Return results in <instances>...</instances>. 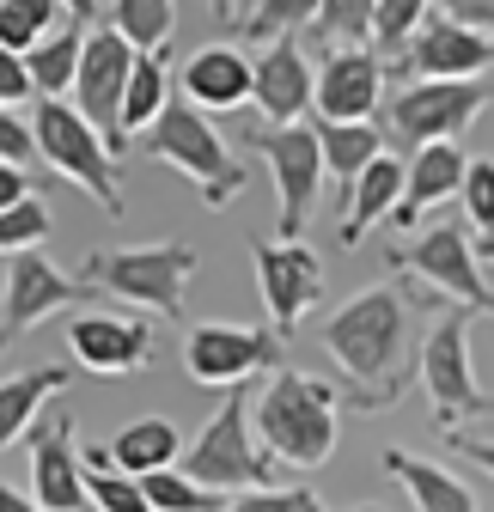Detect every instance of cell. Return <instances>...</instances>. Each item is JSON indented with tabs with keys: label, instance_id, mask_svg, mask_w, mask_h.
<instances>
[{
	"label": "cell",
	"instance_id": "obj_1",
	"mask_svg": "<svg viewBox=\"0 0 494 512\" xmlns=\"http://www.w3.org/2000/svg\"><path fill=\"white\" fill-rule=\"evenodd\" d=\"M324 348L354 384V409H391L415 378V366H409V299L397 287L354 293L324 324Z\"/></svg>",
	"mask_w": 494,
	"mask_h": 512
},
{
	"label": "cell",
	"instance_id": "obj_2",
	"mask_svg": "<svg viewBox=\"0 0 494 512\" xmlns=\"http://www.w3.org/2000/svg\"><path fill=\"white\" fill-rule=\"evenodd\" d=\"M257 409V433H263V452L275 464H299V470H318L336 452V433H342V397L336 384L299 372V366H275Z\"/></svg>",
	"mask_w": 494,
	"mask_h": 512
},
{
	"label": "cell",
	"instance_id": "obj_3",
	"mask_svg": "<svg viewBox=\"0 0 494 512\" xmlns=\"http://www.w3.org/2000/svg\"><path fill=\"white\" fill-rule=\"evenodd\" d=\"M202 269V250L196 244H122V250H92L80 281L110 293V299H129L147 317H183V293H190V275Z\"/></svg>",
	"mask_w": 494,
	"mask_h": 512
},
{
	"label": "cell",
	"instance_id": "obj_4",
	"mask_svg": "<svg viewBox=\"0 0 494 512\" xmlns=\"http://www.w3.org/2000/svg\"><path fill=\"white\" fill-rule=\"evenodd\" d=\"M135 153L171 165L177 177H190V183L202 189V202H208V208H226L238 189H244V165L232 159V147L214 135L208 116H202L190 98H183V92L159 110L153 128H141V135H135Z\"/></svg>",
	"mask_w": 494,
	"mask_h": 512
},
{
	"label": "cell",
	"instance_id": "obj_5",
	"mask_svg": "<svg viewBox=\"0 0 494 512\" xmlns=\"http://www.w3.org/2000/svg\"><path fill=\"white\" fill-rule=\"evenodd\" d=\"M251 391H226L220 415L196 433V445L183 452V470H190L202 488L214 494H251V488H275V458L257 452V439H251Z\"/></svg>",
	"mask_w": 494,
	"mask_h": 512
},
{
	"label": "cell",
	"instance_id": "obj_6",
	"mask_svg": "<svg viewBox=\"0 0 494 512\" xmlns=\"http://www.w3.org/2000/svg\"><path fill=\"white\" fill-rule=\"evenodd\" d=\"M31 128H37V159L49 171H61L68 183H80L92 202H104L110 214H122V183H116V165H110V141L98 128L61 98H43L31 110Z\"/></svg>",
	"mask_w": 494,
	"mask_h": 512
},
{
	"label": "cell",
	"instance_id": "obj_7",
	"mask_svg": "<svg viewBox=\"0 0 494 512\" xmlns=\"http://www.w3.org/2000/svg\"><path fill=\"white\" fill-rule=\"evenodd\" d=\"M470 324H476V311L458 305L446 311L434 330H427L421 342V360H415V378L427 384V403H434V421L440 433H458L470 415H482V384H476V366H470Z\"/></svg>",
	"mask_w": 494,
	"mask_h": 512
},
{
	"label": "cell",
	"instance_id": "obj_8",
	"mask_svg": "<svg viewBox=\"0 0 494 512\" xmlns=\"http://www.w3.org/2000/svg\"><path fill=\"white\" fill-rule=\"evenodd\" d=\"M244 147L263 153L275 171V196H281V238H299L312 220L318 183H324V147L312 122H251L244 128Z\"/></svg>",
	"mask_w": 494,
	"mask_h": 512
},
{
	"label": "cell",
	"instance_id": "obj_9",
	"mask_svg": "<svg viewBox=\"0 0 494 512\" xmlns=\"http://www.w3.org/2000/svg\"><path fill=\"white\" fill-rule=\"evenodd\" d=\"M482 104H488L482 80H409L391 98L385 122H391V141L415 153V147H434V141H458L482 116Z\"/></svg>",
	"mask_w": 494,
	"mask_h": 512
},
{
	"label": "cell",
	"instance_id": "obj_10",
	"mask_svg": "<svg viewBox=\"0 0 494 512\" xmlns=\"http://www.w3.org/2000/svg\"><path fill=\"white\" fill-rule=\"evenodd\" d=\"M281 354H287V342L275 330H251V324H196L183 336V372L208 384V391H238L257 372L287 366Z\"/></svg>",
	"mask_w": 494,
	"mask_h": 512
},
{
	"label": "cell",
	"instance_id": "obj_11",
	"mask_svg": "<svg viewBox=\"0 0 494 512\" xmlns=\"http://www.w3.org/2000/svg\"><path fill=\"white\" fill-rule=\"evenodd\" d=\"M135 43L122 37L116 25H98L86 31V55H80V80H74V110L110 141V153L129 147L122 135V92H129V74H135Z\"/></svg>",
	"mask_w": 494,
	"mask_h": 512
},
{
	"label": "cell",
	"instance_id": "obj_12",
	"mask_svg": "<svg viewBox=\"0 0 494 512\" xmlns=\"http://www.w3.org/2000/svg\"><path fill=\"white\" fill-rule=\"evenodd\" d=\"M251 263H257V293L269 305V330L287 342L324 293V263H318V250L299 244V238H257Z\"/></svg>",
	"mask_w": 494,
	"mask_h": 512
},
{
	"label": "cell",
	"instance_id": "obj_13",
	"mask_svg": "<svg viewBox=\"0 0 494 512\" xmlns=\"http://www.w3.org/2000/svg\"><path fill=\"white\" fill-rule=\"evenodd\" d=\"M92 293H98V287H86V281H74V275H61L49 256L19 250L13 269H7V281H0V348L19 342L25 330H37L43 317H55L61 305H86Z\"/></svg>",
	"mask_w": 494,
	"mask_h": 512
},
{
	"label": "cell",
	"instance_id": "obj_14",
	"mask_svg": "<svg viewBox=\"0 0 494 512\" xmlns=\"http://www.w3.org/2000/svg\"><path fill=\"white\" fill-rule=\"evenodd\" d=\"M397 269H409L415 281H427L440 299L452 305H470V311H494V293L482 287V256L476 244L458 232V226H434V232H421L409 250L391 256Z\"/></svg>",
	"mask_w": 494,
	"mask_h": 512
},
{
	"label": "cell",
	"instance_id": "obj_15",
	"mask_svg": "<svg viewBox=\"0 0 494 512\" xmlns=\"http://www.w3.org/2000/svg\"><path fill=\"white\" fill-rule=\"evenodd\" d=\"M31 488L43 512H86V458H80V439H74V415L55 409L37 433H31Z\"/></svg>",
	"mask_w": 494,
	"mask_h": 512
},
{
	"label": "cell",
	"instance_id": "obj_16",
	"mask_svg": "<svg viewBox=\"0 0 494 512\" xmlns=\"http://www.w3.org/2000/svg\"><path fill=\"white\" fill-rule=\"evenodd\" d=\"M68 354L80 372L98 378H129L153 360V324L147 317H110V311H86L68 324Z\"/></svg>",
	"mask_w": 494,
	"mask_h": 512
},
{
	"label": "cell",
	"instance_id": "obj_17",
	"mask_svg": "<svg viewBox=\"0 0 494 512\" xmlns=\"http://www.w3.org/2000/svg\"><path fill=\"white\" fill-rule=\"evenodd\" d=\"M488 68H494V37L470 31V25H452L440 13L403 49V74H415V80H482Z\"/></svg>",
	"mask_w": 494,
	"mask_h": 512
},
{
	"label": "cell",
	"instance_id": "obj_18",
	"mask_svg": "<svg viewBox=\"0 0 494 512\" xmlns=\"http://www.w3.org/2000/svg\"><path fill=\"white\" fill-rule=\"evenodd\" d=\"M385 98V55L366 49V43H348L336 55H324L318 68V116L330 122H373Z\"/></svg>",
	"mask_w": 494,
	"mask_h": 512
},
{
	"label": "cell",
	"instance_id": "obj_19",
	"mask_svg": "<svg viewBox=\"0 0 494 512\" xmlns=\"http://www.w3.org/2000/svg\"><path fill=\"white\" fill-rule=\"evenodd\" d=\"M177 92L208 116H232V110H244L257 98V61L244 49H232V43H202L190 61H183Z\"/></svg>",
	"mask_w": 494,
	"mask_h": 512
},
{
	"label": "cell",
	"instance_id": "obj_20",
	"mask_svg": "<svg viewBox=\"0 0 494 512\" xmlns=\"http://www.w3.org/2000/svg\"><path fill=\"white\" fill-rule=\"evenodd\" d=\"M257 110L263 122H305V110H318V74L299 37H275L257 55Z\"/></svg>",
	"mask_w": 494,
	"mask_h": 512
},
{
	"label": "cell",
	"instance_id": "obj_21",
	"mask_svg": "<svg viewBox=\"0 0 494 512\" xmlns=\"http://www.w3.org/2000/svg\"><path fill=\"white\" fill-rule=\"evenodd\" d=\"M464 171H470V153L458 141H434V147H415L409 153V177H403V202H397V226H415L427 208L452 202L464 189Z\"/></svg>",
	"mask_w": 494,
	"mask_h": 512
},
{
	"label": "cell",
	"instance_id": "obj_22",
	"mask_svg": "<svg viewBox=\"0 0 494 512\" xmlns=\"http://www.w3.org/2000/svg\"><path fill=\"white\" fill-rule=\"evenodd\" d=\"M403 177H409V165H403V159H385V153L354 177V189L342 196V226H336V238H342L348 250H354L366 232H373L379 220L397 214V202H403Z\"/></svg>",
	"mask_w": 494,
	"mask_h": 512
},
{
	"label": "cell",
	"instance_id": "obj_23",
	"mask_svg": "<svg viewBox=\"0 0 494 512\" xmlns=\"http://www.w3.org/2000/svg\"><path fill=\"white\" fill-rule=\"evenodd\" d=\"M74 384V366H31L19 378H0V452H7L13 439L31 433V421L43 415L49 397H61Z\"/></svg>",
	"mask_w": 494,
	"mask_h": 512
},
{
	"label": "cell",
	"instance_id": "obj_24",
	"mask_svg": "<svg viewBox=\"0 0 494 512\" xmlns=\"http://www.w3.org/2000/svg\"><path fill=\"white\" fill-rule=\"evenodd\" d=\"M183 458V433H177V421H165V415H141V421H129L116 439H110V464L122 470V476H153V470H171Z\"/></svg>",
	"mask_w": 494,
	"mask_h": 512
},
{
	"label": "cell",
	"instance_id": "obj_25",
	"mask_svg": "<svg viewBox=\"0 0 494 512\" xmlns=\"http://www.w3.org/2000/svg\"><path fill=\"white\" fill-rule=\"evenodd\" d=\"M379 464H385V476H391V482H403V488H409L415 512H476L470 482H458L446 464H427V458H409V452H385Z\"/></svg>",
	"mask_w": 494,
	"mask_h": 512
},
{
	"label": "cell",
	"instance_id": "obj_26",
	"mask_svg": "<svg viewBox=\"0 0 494 512\" xmlns=\"http://www.w3.org/2000/svg\"><path fill=\"white\" fill-rule=\"evenodd\" d=\"M312 128H318V147H324V177H336L342 196L354 189V177L385 153V128L379 122H330V116H318Z\"/></svg>",
	"mask_w": 494,
	"mask_h": 512
},
{
	"label": "cell",
	"instance_id": "obj_27",
	"mask_svg": "<svg viewBox=\"0 0 494 512\" xmlns=\"http://www.w3.org/2000/svg\"><path fill=\"white\" fill-rule=\"evenodd\" d=\"M80 55H86V25H61V31H49L31 55H25V68H31V86L43 92V98H61V92H74V80H80Z\"/></svg>",
	"mask_w": 494,
	"mask_h": 512
},
{
	"label": "cell",
	"instance_id": "obj_28",
	"mask_svg": "<svg viewBox=\"0 0 494 512\" xmlns=\"http://www.w3.org/2000/svg\"><path fill=\"white\" fill-rule=\"evenodd\" d=\"M171 104V68H165V49H141L135 55V74L129 92H122V135H141V128L159 122V110Z\"/></svg>",
	"mask_w": 494,
	"mask_h": 512
},
{
	"label": "cell",
	"instance_id": "obj_29",
	"mask_svg": "<svg viewBox=\"0 0 494 512\" xmlns=\"http://www.w3.org/2000/svg\"><path fill=\"white\" fill-rule=\"evenodd\" d=\"M80 458H86V494L98 512H153L147 488L110 464V445H80Z\"/></svg>",
	"mask_w": 494,
	"mask_h": 512
},
{
	"label": "cell",
	"instance_id": "obj_30",
	"mask_svg": "<svg viewBox=\"0 0 494 512\" xmlns=\"http://www.w3.org/2000/svg\"><path fill=\"white\" fill-rule=\"evenodd\" d=\"M61 0H0V43L31 55L49 31H61Z\"/></svg>",
	"mask_w": 494,
	"mask_h": 512
},
{
	"label": "cell",
	"instance_id": "obj_31",
	"mask_svg": "<svg viewBox=\"0 0 494 512\" xmlns=\"http://www.w3.org/2000/svg\"><path fill=\"white\" fill-rule=\"evenodd\" d=\"M110 25L129 37L135 49H165L177 31V0H116Z\"/></svg>",
	"mask_w": 494,
	"mask_h": 512
},
{
	"label": "cell",
	"instance_id": "obj_32",
	"mask_svg": "<svg viewBox=\"0 0 494 512\" xmlns=\"http://www.w3.org/2000/svg\"><path fill=\"white\" fill-rule=\"evenodd\" d=\"M141 488H147V500H153V512H220L226 500L214 494V488H202L190 470H153V476H141Z\"/></svg>",
	"mask_w": 494,
	"mask_h": 512
},
{
	"label": "cell",
	"instance_id": "obj_33",
	"mask_svg": "<svg viewBox=\"0 0 494 512\" xmlns=\"http://www.w3.org/2000/svg\"><path fill=\"white\" fill-rule=\"evenodd\" d=\"M434 19V0H379V13H373V49L379 55H403L409 37Z\"/></svg>",
	"mask_w": 494,
	"mask_h": 512
},
{
	"label": "cell",
	"instance_id": "obj_34",
	"mask_svg": "<svg viewBox=\"0 0 494 512\" xmlns=\"http://www.w3.org/2000/svg\"><path fill=\"white\" fill-rule=\"evenodd\" d=\"M305 19H318V0H257V7L238 19V31L257 37V43H275V37H293Z\"/></svg>",
	"mask_w": 494,
	"mask_h": 512
},
{
	"label": "cell",
	"instance_id": "obj_35",
	"mask_svg": "<svg viewBox=\"0 0 494 512\" xmlns=\"http://www.w3.org/2000/svg\"><path fill=\"white\" fill-rule=\"evenodd\" d=\"M373 13H379V0H318V37H330V43H366L373 37Z\"/></svg>",
	"mask_w": 494,
	"mask_h": 512
},
{
	"label": "cell",
	"instance_id": "obj_36",
	"mask_svg": "<svg viewBox=\"0 0 494 512\" xmlns=\"http://www.w3.org/2000/svg\"><path fill=\"white\" fill-rule=\"evenodd\" d=\"M49 232H55V220H49V208H43L37 196H25V202H13V208H0V250H7V256L37 250Z\"/></svg>",
	"mask_w": 494,
	"mask_h": 512
},
{
	"label": "cell",
	"instance_id": "obj_37",
	"mask_svg": "<svg viewBox=\"0 0 494 512\" xmlns=\"http://www.w3.org/2000/svg\"><path fill=\"white\" fill-rule=\"evenodd\" d=\"M220 512H324V500L312 488H251V494H232Z\"/></svg>",
	"mask_w": 494,
	"mask_h": 512
},
{
	"label": "cell",
	"instance_id": "obj_38",
	"mask_svg": "<svg viewBox=\"0 0 494 512\" xmlns=\"http://www.w3.org/2000/svg\"><path fill=\"white\" fill-rule=\"evenodd\" d=\"M458 202H464V214H470L476 232H494V159H470Z\"/></svg>",
	"mask_w": 494,
	"mask_h": 512
},
{
	"label": "cell",
	"instance_id": "obj_39",
	"mask_svg": "<svg viewBox=\"0 0 494 512\" xmlns=\"http://www.w3.org/2000/svg\"><path fill=\"white\" fill-rule=\"evenodd\" d=\"M0 159L7 165H31L37 159V128L19 116V104H0Z\"/></svg>",
	"mask_w": 494,
	"mask_h": 512
},
{
	"label": "cell",
	"instance_id": "obj_40",
	"mask_svg": "<svg viewBox=\"0 0 494 512\" xmlns=\"http://www.w3.org/2000/svg\"><path fill=\"white\" fill-rule=\"evenodd\" d=\"M37 86H31V68H25V55L0 43V104H25Z\"/></svg>",
	"mask_w": 494,
	"mask_h": 512
},
{
	"label": "cell",
	"instance_id": "obj_41",
	"mask_svg": "<svg viewBox=\"0 0 494 512\" xmlns=\"http://www.w3.org/2000/svg\"><path fill=\"white\" fill-rule=\"evenodd\" d=\"M434 13L452 19V25H470V31L494 37V0H434Z\"/></svg>",
	"mask_w": 494,
	"mask_h": 512
},
{
	"label": "cell",
	"instance_id": "obj_42",
	"mask_svg": "<svg viewBox=\"0 0 494 512\" xmlns=\"http://www.w3.org/2000/svg\"><path fill=\"white\" fill-rule=\"evenodd\" d=\"M446 445H452L464 464H476L482 476H494V439H470V433L458 427V433H446Z\"/></svg>",
	"mask_w": 494,
	"mask_h": 512
},
{
	"label": "cell",
	"instance_id": "obj_43",
	"mask_svg": "<svg viewBox=\"0 0 494 512\" xmlns=\"http://www.w3.org/2000/svg\"><path fill=\"white\" fill-rule=\"evenodd\" d=\"M25 196H31L25 165H7V159H0V208H13V202H25Z\"/></svg>",
	"mask_w": 494,
	"mask_h": 512
},
{
	"label": "cell",
	"instance_id": "obj_44",
	"mask_svg": "<svg viewBox=\"0 0 494 512\" xmlns=\"http://www.w3.org/2000/svg\"><path fill=\"white\" fill-rule=\"evenodd\" d=\"M0 512H43L37 500H25V494H13L7 482H0Z\"/></svg>",
	"mask_w": 494,
	"mask_h": 512
},
{
	"label": "cell",
	"instance_id": "obj_45",
	"mask_svg": "<svg viewBox=\"0 0 494 512\" xmlns=\"http://www.w3.org/2000/svg\"><path fill=\"white\" fill-rule=\"evenodd\" d=\"M61 7H68L74 25H92V19H98V0H61Z\"/></svg>",
	"mask_w": 494,
	"mask_h": 512
},
{
	"label": "cell",
	"instance_id": "obj_46",
	"mask_svg": "<svg viewBox=\"0 0 494 512\" xmlns=\"http://www.w3.org/2000/svg\"><path fill=\"white\" fill-rule=\"evenodd\" d=\"M476 256H482V263H494V232H482V238H476Z\"/></svg>",
	"mask_w": 494,
	"mask_h": 512
},
{
	"label": "cell",
	"instance_id": "obj_47",
	"mask_svg": "<svg viewBox=\"0 0 494 512\" xmlns=\"http://www.w3.org/2000/svg\"><path fill=\"white\" fill-rule=\"evenodd\" d=\"M214 19H220V25H232V0H214Z\"/></svg>",
	"mask_w": 494,
	"mask_h": 512
},
{
	"label": "cell",
	"instance_id": "obj_48",
	"mask_svg": "<svg viewBox=\"0 0 494 512\" xmlns=\"http://www.w3.org/2000/svg\"><path fill=\"white\" fill-rule=\"evenodd\" d=\"M251 7H257V0H232V25H238L244 13H251Z\"/></svg>",
	"mask_w": 494,
	"mask_h": 512
},
{
	"label": "cell",
	"instance_id": "obj_49",
	"mask_svg": "<svg viewBox=\"0 0 494 512\" xmlns=\"http://www.w3.org/2000/svg\"><path fill=\"white\" fill-rule=\"evenodd\" d=\"M360 512H379V506H360Z\"/></svg>",
	"mask_w": 494,
	"mask_h": 512
}]
</instances>
